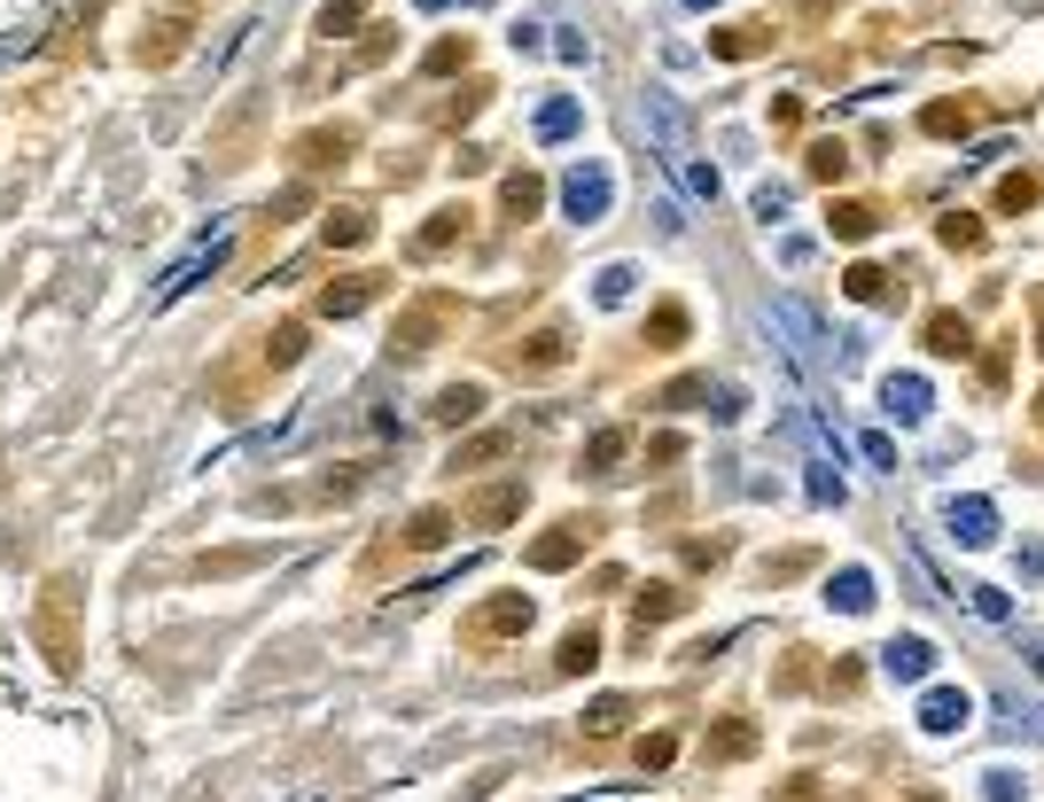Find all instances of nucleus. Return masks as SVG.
I'll return each instance as SVG.
<instances>
[{"mask_svg":"<svg viewBox=\"0 0 1044 802\" xmlns=\"http://www.w3.org/2000/svg\"><path fill=\"white\" fill-rule=\"evenodd\" d=\"M647 335H655V350H678V343H686V312H678V304H663Z\"/></svg>","mask_w":1044,"mask_h":802,"instance_id":"bb28decb","label":"nucleus"},{"mask_svg":"<svg viewBox=\"0 0 1044 802\" xmlns=\"http://www.w3.org/2000/svg\"><path fill=\"white\" fill-rule=\"evenodd\" d=\"M967 717H975V701H967L959 686H928V693H920V725H928V733H959Z\"/></svg>","mask_w":1044,"mask_h":802,"instance_id":"7ed1b4c3","label":"nucleus"},{"mask_svg":"<svg viewBox=\"0 0 1044 802\" xmlns=\"http://www.w3.org/2000/svg\"><path fill=\"white\" fill-rule=\"evenodd\" d=\"M219 257H226V234H211V242H196V249H188L180 265H171V281H164V289H188V281L203 274V265H219Z\"/></svg>","mask_w":1044,"mask_h":802,"instance_id":"4468645a","label":"nucleus"},{"mask_svg":"<svg viewBox=\"0 0 1044 802\" xmlns=\"http://www.w3.org/2000/svg\"><path fill=\"white\" fill-rule=\"evenodd\" d=\"M748 748H756V725H748V717H725V725L702 740V756H710V764H741Z\"/></svg>","mask_w":1044,"mask_h":802,"instance_id":"6e6552de","label":"nucleus"},{"mask_svg":"<svg viewBox=\"0 0 1044 802\" xmlns=\"http://www.w3.org/2000/svg\"><path fill=\"white\" fill-rule=\"evenodd\" d=\"M826 600H834L842 615H865V608H874V577H865V569H842V577L826 584Z\"/></svg>","mask_w":1044,"mask_h":802,"instance_id":"f8f14e48","label":"nucleus"},{"mask_svg":"<svg viewBox=\"0 0 1044 802\" xmlns=\"http://www.w3.org/2000/svg\"><path fill=\"white\" fill-rule=\"evenodd\" d=\"M592 662H600V632H592V623H585V632H569V639H562V655H554V670H562V678H577V670H592Z\"/></svg>","mask_w":1044,"mask_h":802,"instance_id":"ddd939ff","label":"nucleus"},{"mask_svg":"<svg viewBox=\"0 0 1044 802\" xmlns=\"http://www.w3.org/2000/svg\"><path fill=\"white\" fill-rule=\"evenodd\" d=\"M951 530H959V546H990L998 538V506L990 499H951Z\"/></svg>","mask_w":1044,"mask_h":802,"instance_id":"0eeeda50","label":"nucleus"},{"mask_svg":"<svg viewBox=\"0 0 1044 802\" xmlns=\"http://www.w3.org/2000/svg\"><path fill=\"white\" fill-rule=\"evenodd\" d=\"M577 133V102H546L538 110V141H569Z\"/></svg>","mask_w":1044,"mask_h":802,"instance_id":"393cba45","label":"nucleus"},{"mask_svg":"<svg viewBox=\"0 0 1044 802\" xmlns=\"http://www.w3.org/2000/svg\"><path fill=\"white\" fill-rule=\"evenodd\" d=\"M499 203H507V219H531V211H538V203H546V188H538V180H531V171H514V180H507V188H499Z\"/></svg>","mask_w":1044,"mask_h":802,"instance_id":"aec40b11","label":"nucleus"},{"mask_svg":"<svg viewBox=\"0 0 1044 802\" xmlns=\"http://www.w3.org/2000/svg\"><path fill=\"white\" fill-rule=\"evenodd\" d=\"M920 125L951 141V133H975V110H967V102H928V110H920Z\"/></svg>","mask_w":1044,"mask_h":802,"instance_id":"f3484780","label":"nucleus"},{"mask_svg":"<svg viewBox=\"0 0 1044 802\" xmlns=\"http://www.w3.org/2000/svg\"><path fill=\"white\" fill-rule=\"evenodd\" d=\"M624 717H632V701H600V709H592V733H617Z\"/></svg>","mask_w":1044,"mask_h":802,"instance_id":"2f4dec72","label":"nucleus"},{"mask_svg":"<svg viewBox=\"0 0 1044 802\" xmlns=\"http://www.w3.org/2000/svg\"><path fill=\"white\" fill-rule=\"evenodd\" d=\"M874 226H881L874 203H834V211H826V234H834V242H874Z\"/></svg>","mask_w":1044,"mask_h":802,"instance_id":"1a4fd4ad","label":"nucleus"},{"mask_svg":"<svg viewBox=\"0 0 1044 802\" xmlns=\"http://www.w3.org/2000/svg\"><path fill=\"white\" fill-rule=\"evenodd\" d=\"M624 453H632V436H624V428H600V436L585 444V468H592V476H608V468H617Z\"/></svg>","mask_w":1044,"mask_h":802,"instance_id":"dca6fc26","label":"nucleus"},{"mask_svg":"<svg viewBox=\"0 0 1044 802\" xmlns=\"http://www.w3.org/2000/svg\"><path fill=\"white\" fill-rule=\"evenodd\" d=\"M1036 350H1044V335H1036Z\"/></svg>","mask_w":1044,"mask_h":802,"instance_id":"79ce46f5","label":"nucleus"},{"mask_svg":"<svg viewBox=\"0 0 1044 802\" xmlns=\"http://www.w3.org/2000/svg\"><path fill=\"white\" fill-rule=\"evenodd\" d=\"M585 546H592V522H562L554 538H538V546H531V569H569Z\"/></svg>","mask_w":1044,"mask_h":802,"instance_id":"39448f33","label":"nucleus"},{"mask_svg":"<svg viewBox=\"0 0 1044 802\" xmlns=\"http://www.w3.org/2000/svg\"><path fill=\"white\" fill-rule=\"evenodd\" d=\"M881 398H889V413H897V421H928V382H920V375H889V390H881Z\"/></svg>","mask_w":1044,"mask_h":802,"instance_id":"9b49d317","label":"nucleus"},{"mask_svg":"<svg viewBox=\"0 0 1044 802\" xmlns=\"http://www.w3.org/2000/svg\"><path fill=\"white\" fill-rule=\"evenodd\" d=\"M857 686H865L857 662H834V670H826V693H857Z\"/></svg>","mask_w":1044,"mask_h":802,"instance_id":"f704fd0d","label":"nucleus"},{"mask_svg":"<svg viewBox=\"0 0 1044 802\" xmlns=\"http://www.w3.org/2000/svg\"><path fill=\"white\" fill-rule=\"evenodd\" d=\"M514 506H522V483H499V491H484V499H476L468 514H476V522H507Z\"/></svg>","mask_w":1044,"mask_h":802,"instance_id":"b1692460","label":"nucleus"},{"mask_svg":"<svg viewBox=\"0 0 1044 802\" xmlns=\"http://www.w3.org/2000/svg\"><path fill=\"white\" fill-rule=\"evenodd\" d=\"M788 211V188H756V219H779Z\"/></svg>","mask_w":1044,"mask_h":802,"instance_id":"c9c22d12","label":"nucleus"},{"mask_svg":"<svg viewBox=\"0 0 1044 802\" xmlns=\"http://www.w3.org/2000/svg\"><path fill=\"white\" fill-rule=\"evenodd\" d=\"M367 304H375V281H343V289H327V297H320V312H327V320H352V312H367Z\"/></svg>","mask_w":1044,"mask_h":802,"instance_id":"2eb2a0df","label":"nucleus"},{"mask_svg":"<svg viewBox=\"0 0 1044 802\" xmlns=\"http://www.w3.org/2000/svg\"><path fill=\"white\" fill-rule=\"evenodd\" d=\"M413 9H445V0H413Z\"/></svg>","mask_w":1044,"mask_h":802,"instance_id":"58836bf2","label":"nucleus"},{"mask_svg":"<svg viewBox=\"0 0 1044 802\" xmlns=\"http://www.w3.org/2000/svg\"><path fill=\"white\" fill-rule=\"evenodd\" d=\"M608 196H617V180H608L600 164H577L569 180H562V203H569V219H600V211H608Z\"/></svg>","mask_w":1044,"mask_h":802,"instance_id":"f257e3e1","label":"nucleus"},{"mask_svg":"<svg viewBox=\"0 0 1044 802\" xmlns=\"http://www.w3.org/2000/svg\"><path fill=\"white\" fill-rule=\"evenodd\" d=\"M1036 421H1044V390H1036Z\"/></svg>","mask_w":1044,"mask_h":802,"instance_id":"ea45409f","label":"nucleus"},{"mask_svg":"<svg viewBox=\"0 0 1044 802\" xmlns=\"http://www.w3.org/2000/svg\"><path fill=\"white\" fill-rule=\"evenodd\" d=\"M1036 196H1044V188L1029 180V171H1006V180H998V211H1006V219H1021V211H1036Z\"/></svg>","mask_w":1044,"mask_h":802,"instance_id":"a211bd4d","label":"nucleus"},{"mask_svg":"<svg viewBox=\"0 0 1044 802\" xmlns=\"http://www.w3.org/2000/svg\"><path fill=\"white\" fill-rule=\"evenodd\" d=\"M624 289H632V274H624V265H608V274H600V304H624Z\"/></svg>","mask_w":1044,"mask_h":802,"instance_id":"473e14b6","label":"nucleus"},{"mask_svg":"<svg viewBox=\"0 0 1044 802\" xmlns=\"http://www.w3.org/2000/svg\"><path fill=\"white\" fill-rule=\"evenodd\" d=\"M920 343L935 350V359H967V350H975V327H967L959 312H928V320H920Z\"/></svg>","mask_w":1044,"mask_h":802,"instance_id":"20e7f679","label":"nucleus"},{"mask_svg":"<svg viewBox=\"0 0 1044 802\" xmlns=\"http://www.w3.org/2000/svg\"><path fill=\"white\" fill-rule=\"evenodd\" d=\"M842 289H849L857 304H881V297H889V274H881V265H849Z\"/></svg>","mask_w":1044,"mask_h":802,"instance_id":"4be33fe9","label":"nucleus"},{"mask_svg":"<svg viewBox=\"0 0 1044 802\" xmlns=\"http://www.w3.org/2000/svg\"><path fill=\"white\" fill-rule=\"evenodd\" d=\"M663 615H678V592H670V584H647V592H640V623H663Z\"/></svg>","mask_w":1044,"mask_h":802,"instance_id":"cd10ccee","label":"nucleus"},{"mask_svg":"<svg viewBox=\"0 0 1044 802\" xmlns=\"http://www.w3.org/2000/svg\"><path fill=\"white\" fill-rule=\"evenodd\" d=\"M445 530H453V522H445L437 506H429V514H413V530H406V538H413V546H445Z\"/></svg>","mask_w":1044,"mask_h":802,"instance_id":"c756f323","label":"nucleus"},{"mask_svg":"<svg viewBox=\"0 0 1044 802\" xmlns=\"http://www.w3.org/2000/svg\"><path fill=\"white\" fill-rule=\"evenodd\" d=\"M811 180H826V188L849 180V148L842 141H811Z\"/></svg>","mask_w":1044,"mask_h":802,"instance_id":"412c9836","label":"nucleus"},{"mask_svg":"<svg viewBox=\"0 0 1044 802\" xmlns=\"http://www.w3.org/2000/svg\"><path fill=\"white\" fill-rule=\"evenodd\" d=\"M476 413H484V390H476V382H453V390L437 398V421H476Z\"/></svg>","mask_w":1044,"mask_h":802,"instance_id":"5701e85b","label":"nucleus"},{"mask_svg":"<svg viewBox=\"0 0 1044 802\" xmlns=\"http://www.w3.org/2000/svg\"><path fill=\"white\" fill-rule=\"evenodd\" d=\"M943 249H982V219L951 211V219H943Z\"/></svg>","mask_w":1044,"mask_h":802,"instance_id":"a878e982","label":"nucleus"},{"mask_svg":"<svg viewBox=\"0 0 1044 802\" xmlns=\"http://www.w3.org/2000/svg\"><path fill=\"white\" fill-rule=\"evenodd\" d=\"M990 802H1021V787H1013V771H990Z\"/></svg>","mask_w":1044,"mask_h":802,"instance_id":"e433bc0d","label":"nucleus"},{"mask_svg":"<svg viewBox=\"0 0 1044 802\" xmlns=\"http://www.w3.org/2000/svg\"><path fill=\"white\" fill-rule=\"evenodd\" d=\"M670 756H678V740H670V733H647V740H640V764H647V771H663Z\"/></svg>","mask_w":1044,"mask_h":802,"instance_id":"7c9ffc66","label":"nucleus"},{"mask_svg":"<svg viewBox=\"0 0 1044 802\" xmlns=\"http://www.w3.org/2000/svg\"><path fill=\"white\" fill-rule=\"evenodd\" d=\"M686 9H710V0H686Z\"/></svg>","mask_w":1044,"mask_h":802,"instance_id":"a19ab883","label":"nucleus"},{"mask_svg":"<svg viewBox=\"0 0 1044 802\" xmlns=\"http://www.w3.org/2000/svg\"><path fill=\"white\" fill-rule=\"evenodd\" d=\"M881 670H889L897 686H920V678L935 670V647H928V639H889V647H881Z\"/></svg>","mask_w":1044,"mask_h":802,"instance_id":"423d86ee","label":"nucleus"},{"mask_svg":"<svg viewBox=\"0 0 1044 802\" xmlns=\"http://www.w3.org/2000/svg\"><path fill=\"white\" fill-rule=\"evenodd\" d=\"M327 242H367V211H327Z\"/></svg>","mask_w":1044,"mask_h":802,"instance_id":"c85d7f7f","label":"nucleus"},{"mask_svg":"<svg viewBox=\"0 0 1044 802\" xmlns=\"http://www.w3.org/2000/svg\"><path fill=\"white\" fill-rule=\"evenodd\" d=\"M514 632H531V600H522V592H499V600L468 623V639H514Z\"/></svg>","mask_w":1044,"mask_h":802,"instance_id":"f03ea898","label":"nucleus"},{"mask_svg":"<svg viewBox=\"0 0 1044 802\" xmlns=\"http://www.w3.org/2000/svg\"><path fill=\"white\" fill-rule=\"evenodd\" d=\"M460 234H468V211H437V219L413 234V257H437V249H453Z\"/></svg>","mask_w":1044,"mask_h":802,"instance_id":"9d476101","label":"nucleus"},{"mask_svg":"<svg viewBox=\"0 0 1044 802\" xmlns=\"http://www.w3.org/2000/svg\"><path fill=\"white\" fill-rule=\"evenodd\" d=\"M967 600H975L990 623H1006V592H990V584H967Z\"/></svg>","mask_w":1044,"mask_h":802,"instance_id":"72a5a7b5","label":"nucleus"},{"mask_svg":"<svg viewBox=\"0 0 1044 802\" xmlns=\"http://www.w3.org/2000/svg\"><path fill=\"white\" fill-rule=\"evenodd\" d=\"M904 802H943V794H928V787H920V794H904Z\"/></svg>","mask_w":1044,"mask_h":802,"instance_id":"4c0bfd02","label":"nucleus"},{"mask_svg":"<svg viewBox=\"0 0 1044 802\" xmlns=\"http://www.w3.org/2000/svg\"><path fill=\"white\" fill-rule=\"evenodd\" d=\"M569 359V343L546 327V335H531V350H514V367H531V375H546V367H562Z\"/></svg>","mask_w":1044,"mask_h":802,"instance_id":"6ab92c4d","label":"nucleus"}]
</instances>
